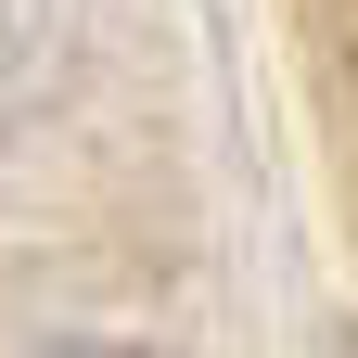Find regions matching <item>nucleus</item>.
Returning <instances> with one entry per match:
<instances>
[{
    "label": "nucleus",
    "instance_id": "f257e3e1",
    "mask_svg": "<svg viewBox=\"0 0 358 358\" xmlns=\"http://www.w3.org/2000/svg\"><path fill=\"white\" fill-rule=\"evenodd\" d=\"M64 358H128V345H64Z\"/></svg>",
    "mask_w": 358,
    "mask_h": 358
}]
</instances>
